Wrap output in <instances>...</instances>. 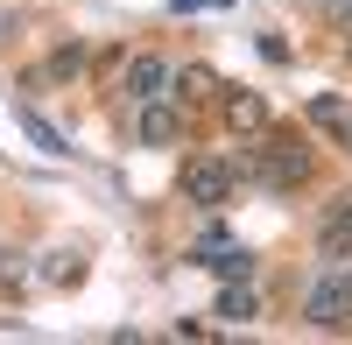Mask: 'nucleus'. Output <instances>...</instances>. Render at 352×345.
I'll list each match as a JSON object with an SVG mask.
<instances>
[{
  "mask_svg": "<svg viewBox=\"0 0 352 345\" xmlns=\"http://www.w3.org/2000/svg\"><path fill=\"white\" fill-rule=\"evenodd\" d=\"M219 318H240V324H247V318H261V296H254V289H240V282H232V289L219 296Z\"/></svg>",
  "mask_w": 352,
  "mask_h": 345,
  "instance_id": "10",
  "label": "nucleus"
},
{
  "mask_svg": "<svg viewBox=\"0 0 352 345\" xmlns=\"http://www.w3.org/2000/svg\"><path fill=\"white\" fill-rule=\"evenodd\" d=\"M345 64H352V43H345Z\"/></svg>",
  "mask_w": 352,
  "mask_h": 345,
  "instance_id": "15",
  "label": "nucleus"
},
{
  "mask_svg": "<svg viewBox=\"0 0 352 345\" xmlns=\"http://www.w3.org/2000/svg\"><path fill=\"white\" fill-rule=\"evenodd\" d=\"M240 169L254 183H268V190H296L310 177V148H303V141H261V148H247Z\"/></svg>",
  "mask_w": 352,
  "mask_h": 345,
  "instance_id": "1",
  "label": "nucleus"
},
{
  "mask_svg": "<svg viewBox=\"0 0 352 345\" xmlns=\"http://www.w3.org/2000/svg\"><path fill=\"white\" fill-rule=\"evenodd\" d=\"M232 177H240V162H219V155H190V162H184V177H176V183H184V197H190V205L219 212L226 197H232Z\"/></svg>",
  "mask_w": 352,
  "mask_h": 345,
  "instance_id": "3",
  "label": "nucleus"
},
{
  "mask_svg": "<svg viewBox=\"0 0 352 345\" xmlns=\"http://www.w3.org/2000/svg\"><path fill=\"white\" fill-rule=\"evenodd\" d=\"M134 134L148 141V148H169V141H184V113H176L169 99H148L134 113Z\"/></svg>",
  "mask_w": 352,
  "mask_h": 345,
  "instance_id": "6",
  "label": "nucleus"
},
{
  "mask_svg": "<svg viewBox=\"0 0 352 345\" xmlns=\"http://www.w3.org/2000/svg\"><path fill=\"white\" fill-rule=\"evenodd\" d=\"M169 85H176V71H169V56H155V49H141L134 64H127V78H120V92H127L134 106H148V99H169Z\"/></svg>",
  "mask_w": 352,
  "mask_h": 345,
  "instance_id": "4",
  "label": "nucleus"
},
{
  "mask_svg": "<svg viewBox=\"0 0 352 345\" xmlns=\"http://www.w3.org/2000/svg\"><path fill=\"white\" fill-rule=\"evenodd\" d=\"M345 134H352V127H345Z\"/></svg>",
  "mask_w": 352,
  "mask_h": 345,
  "instance_id": "16",
  "label": "nucleus"
},
{
  "mask_svg": "<svg viewBox=\"0 0 352 345\" xmlns=\"http://www.w3.org/2000/svg\"><path fill=\"white\" fill-rule=\"evenodd\" d=\"M345 28H352V0H345Z\"/></svg>",
  "mask_w": 352,
  "mask_h": 345,
  "instance_id": "14",
  "label": "nucleus"
},
{
  "mask_svg": "<svg viewBox=\"0 0 352 345\" xmlns=\"http://www.w3.org/2000/svg\"><path fill=\"white\" fill-rule=\"evenodd\" d=\"M212 268H219L226 282H240V275H247L254 261H247V254H240V247H219V261H212Z\"/></svg>",
  "mask_w": 352,
  "mask_h": 345,
  "instance_id": "13",
  "label": "nucleus"
},
{
  "mask_svg": "<svg viewBox=\"0 0 352 345\" xmlns=\"http://www.w3.org/2000/svg\"><path fill=\"white\" fill-rule=\"evenodd\" d=\"M226 127L232 134H261L268 127V99L261 92H226Z\"/></svg>",
  "mask_w": 352,
  "mask_h": 345,
  "instance_id": "7",
  "label": "nucleus"
},
{
  "mask_svg": "<svg viewBox=\"0 0 352 345\" xmlns=\"http://www.w3.org/2000/svg\"><path fill=\"white\" fill-rule=\"evenodd\" d=\"M303 318H310L317 331H345V324H352V289L338 282L331 261H317V275L303 282Z\"/></svg>",
  "mask_w": 352,
  "mask_h": 345,
  "instance_id": "2",
  "label": "nucleus"
},
{
  "mask_svg": "<svg viewBox=\"0 0 352 345\" xmlns=\"http://www.w3.org/2000/svg\"><path fill=\"white\" fill-rule=\"evenodd\" d=\"M21 134H28V141H36V148H43V155H64V134H56V127L43 120V113H36V106H21Z\"/></svg>",
  "mask_w": 352,
  "mask_h": 345,
  "instance_id": "8",
  "label": "nucleus"
},
{
  "mask_svg": "<svg viewBox=\"0 0 352 345\" xmlns=\"http://www.w3.org/2000/svg\"><path fill=\"white\" fill-rule=\"evenodd\" d=\"M310 127H352V106L331 99V92H324V99H310Z\"/></svg>",
  "mask_w": 352,
  "mask_h": 345,
  "instance_id": "11",
  "label": "nucleus"
},
{
  "mask_svg": "<svg viewBox=\"0 0 352 345\" xmlns=\"http://www.w3.org/2000/svg\"><path fill=\"white\" fill-rule=\"evenodd\" d=\"M338 254H352V190H338L317 212V261H338Z\"/></svg>",
  "mask_w": 352,
  "mask_h": 345,
  "instance_id": "5",
  "label": "nucleus"
},
{
  "mask_svg": "<svg viewBox=\"0 0 352 345\" xmlns=\"http://www.w3.org/2000/svg\"><path fill=\"white\" fill-rule=\"evenodd\" d=\"M78 71H85V49L78 43H64V49L50 56V78H78Z\"/></svg>",
  "mask_w": 352,
  "mask_h": 345,
  "instance_id": "12",
  "label": "nucleus"
},
{
  "mask_svg": "<svg viewBox=\"0 0 352 345\" xmlns=\"http://www.w3.org/2000/svg\"><path fill=\"white\" fill-rule=\"evenodd\" d=\"M78 275H85V254H71V247H56V254H50V268H43V282H56V289H71Z\"/></svg>",
  "mask_w": 352,
  "mask_h": 345,
  "instance_id": "9",
  "label": "nucleus"
}]
</instances>
